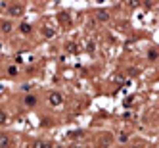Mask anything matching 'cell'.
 <instances>
[{
	"label": "cell",
	"mask_w": 159,
	"mask_h": 148,
	"mask_svg": "<svg viewBox=\"0 0 159 148\" xmlns=\"http://www.w3.org/2000/svg\"><path fill=\"white\" fill-rule=\"evenodd\" d=\"M48 102H50L52 106H61L63 96H61L60 93H56V90H54V93H50V96H48Z\"/></svg>",
	"instance_id": "1"
},
{
	"label": "cell",
	"mask_w": 159,
	"mask_h": 148,
	"mask_svg": "<svg viewBox=\"0 0 159 148\" xmlns=\"http://www.w3.org/2000/svg\"><path fill=\"white\" fill-rule=\"evenodd\" d=\"M23 104H25L27 108H35V106H37V96H35V94H27V96L23 98Z\"/></svg>",
	"instance_id": "2"
},
{
	"label": "cell",
	"mask_w": 159,
	"mask_h": 148,
	"mask_svg": "<svg viewBox=\"0 0 159 148\" xmlns=\"http://www.w3.org/2000/svg\"><path fill=\"white\" fill-rule=\"evenodd\" d=\"M10 142H12V141H10V136L4 135V133H0V148H8Z\"/></svg>",
	"instance_id": "3"
},
{
	"label": "cell",
	"mask_w": 159,
	"mask_h": 148,
	"mask_svg": "<svg viewBox=\"0 0 159 148\" xmlns=\"http://www.w3.org/2000/svg\"><path fill=\"white\" fill-rule=\"evenodd\" d=\"M23 14V6H12L10 8V16H21Z\"/></svg>",
	"instance_id": "4"
},
{
	"label": "cell",
	"mask_w": 159,
	"mask_h": 148,
	"mask_svg": "<svg viewBox=\"0 0 159 148\" xmlns=\"http://www.w3.org/2000/svg\"><path fill=\"white\" fill-rule=\"evenodd\" d=\"M96 19H98V21H107V19H109V14L106 12V10H100V12L96 14Z\"/></svg>",
	"instance_id": "5"
},
{
	"label": "cell",
	"mask_w": 159,
	"mask_h": 148,
	"mask_svg": "<svg viewBox=\"0 0 159 148\" xmlns=\"http://www.w3.org/2000/svg\"><path fill=\"white\" fill-rule=\"evenodd\" d=\"M33 148H52V144H50V142H46V141H35Z\"/></svg>",
	"instance_id": "6"
},
{
	"label": "cell",
	"mask_w": 159,
	"mask_h": 148,
	"mask_svg": "<svg viewBox=\"0 0 159 148\" xmlns=\"http://www.w3.org/2000/svg\"><path fill=\"white\" fill-rule=\"evenodd\" d=\"M159 58V50H155V48H150V50H148V60H157Z\"/></svg>",
	"instance_id": "7"
},
{
	"label": "cell",
	"mask_w": 159,
	"mask_h": 148,
	"mask_svg": "<svg viewBox=\"0 0 159 148\" xmlns=\"http://www.w3.org/2000/svg\"><path fill=\"white\" fill-rule=\"evenodd\" d=\"M127 6L130 8V10H136L140 6V0H127Z\"/></svg>",
	"instance_id": "8"
},
{
	"label": "cell",
	"mask_w": 159,
	"mask_h": 148,
	"mask_svg": "<svg viewBox=\"0 0 159 148\" xmlns=\"http://www.w3.org/2000/svg\"><path fill=\"white\" fill-rule=\"evenodd\" d=\"M21 33H25V35H29V33H31V25L29 23H21Z\"/></svg>",
	"instance_id": "9"
},
{
	"label": "cell",
	"mask_w": 159,
	"mask_h": 148,
	"mask_svg": "<svg viewBox=\"0 0 159 148\" xmlns=\"http://www.w3.org/2000/svg\"><path fill=\"white\" fill-rule=\"evenodd\" d=\"M2 31L10 33V31H12V23H10V21H4V23H2Z\"/></svg>",
	"instance_id": "10"
},
{
	"label": "cell",
	"mask_w": 159,
	"mask_h": 148,
	"mask_svg": "<svg viewBox=\"0 0 159 148\" xmlns=\"http://www.w3.org/2000/svg\"><path fill=\"white\" fill-rule=\"evenodd\" d=\"M8 121V116H6V112H2V110H0V125H4Z\"/></svg>",
	"instance_id": "11"
},
{
	"label": "cell",
	"mask_w": 159,
	"mask_h": 148,
	"mask_svg": "<svg viewBox=\"0 0 159 148\" xmlns=\"http://www.w3.org/2000/svg\"><path fill=\"white\" fill-rule=\"evenodd\" d=\"M8 75H10V77H14V75H17V69H16V65H12V67H8Z\"/></svg>",
	"instance_id": "12"
},
{
	"label": "cell",
	"mask_w": 159,
	"mask_h": 148,
	"mask_svg": "<svg viewBox=\"0 0 159 148\" xmlns=\"http://www.w3.org/2000/svg\"><path fill=\"white\" fill-rule=\"evenodd\" d=\"M44 35H46V37H54V29H44Z\"/></svg>",
	"instance_id": "13"
},
{
	"label": "cell",
	"mask_w": 159,
	"mask_h": 148,
	"mask_svg": "<svg viewBox=\"0 0 159 148\" xmlns=\"http://www.w3.org/2000/svg\"><path fill=\"white\" fill-rule=\"evenodd\" d=\"M67 50H71V52H73V50H75V44H73V42H69V44H67Z\"/></svg>",
	"instance_id": "14"
},
{
	"label": "cell",
	"mask_w": 159,
	"mask_h": 148,
	"mask_svg": "<svg viewBox=\"0 0 159 148\" xmlns=\"http://www.w3.org/2000/svg\"><path fill=\"white\" fill-rule=\"evenodd\" d=\"M71 148H81V146H71Z\"/></svg>",
	"instance_id": "15"
},
{
	"label": "cell",
	"mask_w": 159,
	"mask_h": 148,
	"mask_svg": "<svg viewBox=\"0 0 159 148\" xmlns=\"http://www.w3.org/2000/svg\"><path fill=\"white\" fill-rule=\"evenodd\" d=\"M132 148H140V146H132Z\"/></svg>",
	"instance_id": "16"
}]
</instances>
